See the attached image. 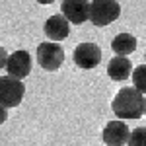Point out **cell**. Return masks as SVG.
I'll use <instances>...</instances> for the list:
<instances>
[{"instance_id": "cell-1", "label": "cell", "mask_w": 146, "mask_h": 146, "mask_svg": "<svg viewBox=\"0 0 146 146\" xmlns=\"http://www.w3.org/2000/svg\"><path fill=\"white\" fill-rule=\"evenodd\" d=\"M111 107H113V113L121 121L140 119L144 115V96L136 90L135 86H127V88L117 92V96L113 98Z\"/></svg>"}, {"instance_id": "cell-2", "label": "cell", "mask_w": 146, "mask_h": 146, "mask_svg": "<svg viewBox=\"0 0 146 146\" xmlns=\"http://www.w3.org/2000/svg\"><path fill=\"white\" fill-rule=\"evenodd\" d=\"M121 16V4L117 0H92L90 22L96 27H105Z\"/></svg>"}, {"instance_id": "cell-3", "label": "cell", "mask_w": 146, "mask_h": 146, "mask_svg": "<svg viewBox=\"0 0 146 146\" xmlns=\"http://www.w3.org/2000/svg\"><path fill=\"white\" fill-rule=\"evenodd\" d=\"M37 62L43 70L55 72L64 62V49L53 41H43L41 45H37Z\"/></svg>"}, {"instance_id": "cell-4", "label": "cell", "mask_w": 146, "mask_h": 146, "mask_svg": "<svg viewBox=\"0 0 146 146\" xmlns=\"http://www.w3.org/2000/svg\"><path fill=\"white\" fill-rule=\"evenodd\" d=\"M25 86L22 80H16L12 76H0V105L8 107H18L23 100Z\"/></svg>"}, {"instance_id": "cell-5", "label": "cell", "mask_w": 146, "mask_h": 146, "mask_svg": "<svg viewBox=\"0 0 146 146\" xmlns=\"http://www.w3.org/2000/svg\"><path fill=\"white\" fill-rule=\"evenodd\" d=\"M74 64L82 70H92L101 62V49L96 43H80L74 49Z\"/></svg>"}, {"instance_id": "cell-6", "label": "cell", "mask_w": 146, "mask_h": 146, "mask_svg": "<svg viewBox=\"0 0 146 146\" xmlns=\"http://www.w3.org/2000/svg\"><path fill=\"white\" fill-rule=\"evenodd\" d=\"M31 55L27 51H14L8 56V62H6V70H8V76L16 80H23L25 76H29L31 72Z\"/></svg>"}, {"instance_id": "cell-7", "label": "cell", "mask_w": 146, "mask_h": 146, "mask_svg": "<svg viewBox=\"0 0 146 146\" xmlns=\"http://www.w3.org/2000/svg\"><path fill=\"white\" fill-rule=\"evenodd\" d=\"M129 136H131V131L127 123H123L121 119L109 121L101 131V138L107 146H123L129 142Z\"/></svg>"}, {"instance_id": "cell-8", "label": "cell", "mask_w": 146, "mask_h": 146, "mask_svg": "<svg viewBox=\"0 0 146 146\" xmlns=\"http://www.w3.org/2000/svg\"><path fill=\"white\" fill-rule=\"evenodd\" d=\"M60 10L68 22L76 23V25L90 20V2L88 0H62Z\"/></svg>"}, {"instance_id": "cell-9", "label": "cell", "mask_w": 146, "mask_h": 146, "mask_svg": "<svg viewBox=\"0 0 146 146\" xmlns=\"http://www.w3.org/2000/svg\"><path fill=\"white\" fill-rule=\"evenodd\" d=\"M43 31H45V35L53 41V43L64 41V39L68 37V33H70V22H68L62 14H55V16H51V18L45 22Z\"/></svg>"}, {"instance_id": "cell-10", "label": "cell", "mask_w": 146, "mask_h": 146, "mask_svg": "<svg viewBox=\"0 0 146 146\" xmlns=\"http://www.w3.org/2000/svg\"><path fill=\"white\" fill-rule=\"evenodd\" d=\"M133 64H131V60L127 58V56H113L111 60H109V64H107V74H109V78L115 80V82H121V80H127L129 76H133Z\"/></svg>"}, {"instance_id": "cell-11", "label": "cell", "mask_w": 146, "mask_h": 146, "mask_svg": "<svg viewBox=\"0 0 146 146\" xmlns=\"http://www.w3.org/2000/svg\"><path fill=\"white\" fill-rule=\"evenodd\" d=\"M111 49L117 56H127L136 51V37L131 33H119L113 37Z\"/></svg>"}, {"instance_id": "cell-12", "label": "cell", "mask_w": 146, "mask_h": 146, "mask_svg": "<svg viewBox=\"0 0 146 146\" xmlns=\"http://www.w3.org/2000/svg\"><path fill=\"white\" fill-rule=\"evenodd\" d=\"M133 86L140 94H146V64H138V66L133 70Z\"/></svg>"}, {"instance_id": "cell-13", "label": "cell", "mask_w": 146, "mask_h": 146, "mask_svg": "<svg viewBox=\"0 0 146 146\" xmlns=\"http://www.w3.org/2000/svg\"><path fill=\"white\" fill-rule=\"evenodd\" d=\"M129 146H146V127H136L135 131H131L129 136Z\"/></svg>"}, {"instance_id": "cell-14", "label": "cell", "mask_w": 146, "mask_h": 146, "mask_svg": "<svg viewBox=\"0 0 146 146\" xmlns=\"http://www.w3.org/2000/svg\"><path fill=\"white\" fill-rule=\"evenodd\" d=\"M8 53H6V49H4V47L0 45V70H2V68H6V62H8Z\"/></svg>"}, {"instance_id": "cell-15", "label": "cell", "mask_w": 146, "mask_h": 146, "mask_svg": "<svg viewBox=\"0 0 146 146\" xmlns=\"http://www.w3.org/2000/svg\"><path fill=\"white\" fill-rule=\"evenodd\" d=\"M6 119H8V109L4 105H0V125L6 123Z\"/></svg>"}, {"instance_id": "cell-16", "label": "cell", "mask_w": 146, "mask_h": 146, "mask_svg": "<svg viewBox=\"0 0 146 146\" xmlns=\"http://www.w3.org/2000/svg\"><path fill=\"white\" fill-rule=\"evenodd\" d=\"M37 2H39V4H53L55 0H37Z\"/></svg>"}, {"instance_id": "cell-17", "label": "cell", "mask_w": 146, "mask_h": 146, "mask_svg": "<svg viewBox=\"0 0 146 146\" xmlns=\"http://www.w3.org/2000/svg\"><path fill=\"white\" fill-rule=\"evenodd\" d=\"M144 115H146V98H144Z\"/></svg>"}, {"instance_id": "cell-18", "label": "cell", "mask_w": 146, "mask_h": 146, "mask_svg": "<svg viewBox=\"0 0 146 146\" xmlns=\"http://www.w3.org/2000/svg\"><path fill=\"white\" fill-rule=\"evenodd\" d=\"M144 58H146V53H144Z\"/></svg>"}]
</instances>
